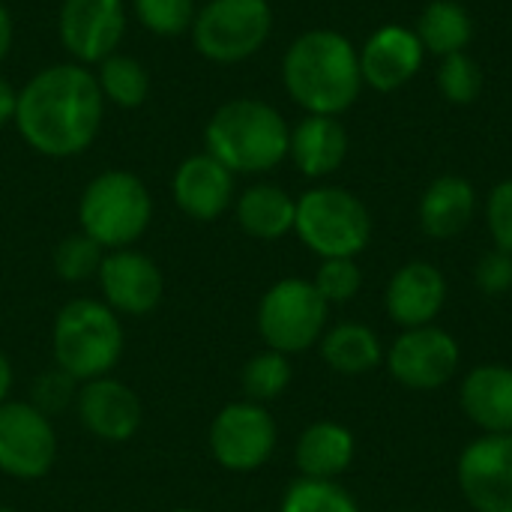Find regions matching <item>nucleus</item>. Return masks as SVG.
Instances as JSON below:
<instances>
[{"mask_svg":"<svg viewBox=\"0 0 512 512\" xmlns=\"http://www.w3.org/2000/svg\"><path fill=\"white\" fill-rule=\"evenodd\" d=\"M105 120V96L90 66L54 63L39 69L21 90L15 129L30 150L69 159L93 147Z\"/></svg>","mask_w":512,"mask_h":512,"instance_id":"nucleus-1","label":"nucleus"},{"mask_svg":"<svg viewBox=\"0 0 512 512\" xmlns=\"http://www.w3.org/2000/svg\"><path fill=\"white\" fill-rule=\"evenodd\" d=\"M282 84L306 114L339 117L363 87L360 51L336 30H306L282 57Z\"/></svg>","mask_w":512,"mask_h":512,"instance_id":"nucleus-2","label":"nucleus"},{"mask_svg":"<svg viewBox=\"0 0 512 512\" xmlns=\"http://www.w3.org/2000/svg\"><path fill=\"white\" fill-rule=\"evenodd\" d=\"M291 129L279 108L240 96L219 105L204 126V150L231 174H267L288 159Z\"/></svg>","mask_w":512,"mask_h":512,"instance_id":"nucleus-3","label":"nucleus"},{"mask_svg":"<svg viewBox=\"0 0 512 512\" xmlns=\"http://www.w3.org/2000/svg\"><path fill=\"white\" fill-rule=\"evenodd\" d=\"M54 363L78 384L114 372L123 357V324L105 300H69L51 330Z\"/></svg>","mask_w":512,"mask_h":512,"instance_id":"nucleus-4","label":"nucleus"},{"mask_svg":"<svg viewBox=\"0 0 512 512\" xmlns=\"http://www.w3.org/2000/svg\"><path fill=\"white\" fill-rule=\"evenodd\" d=\"M153 219V195L132 171L96 174L78 198V225L105 252L135 246Z\"/></svg>","mask_w":512,"mask_h":512,"instance_id":"nucleus-5","label":"nucleus"},{"mask_svg":"<svg viewBox=\"0 0 512 512\" xmlns=\"http://www.w3.org/2000/svg\"><path fill=\"white\" fill-rule=\"evenodd\" d=\"M294 231L321 261L357 258L372 240V216L354 192L342 186H315L297 198Z\"/></svg>","mask_w":512,"mask_h":512,"instance_id":"nucleus-6","label":"nucleus"},{"mask_svg":"<svg viewBox=\"0 0 512 512\" xmlns=\"http://www.w3.org/2000/svg\"><path fill=\"white\" fill-rule=\"evenodd\" d=\"M189 33L204 60L219 66L243 63L267 45L273 9L267 0H204Z\"/></svg>","mask_w":512,"mask_h":512,"instance_id":"nucleus-7","label":"nucleus"},{"mask_svg":"<svg viewBox=\"0 0 512 512\" xmlns=\"http://www.w3.org/2000/svg\"><path fill=\"white\" fill-rule=\"evenodd\" d=\"M330 303L309 279H279L258 303V333L279 354H303L327 333Z\"/></svg>","mask_w":512,"mask_h":512,"instance_id":"nucleus-8","label":"nucleus"},{"mask_svg":"<svg viewBox=\"0 0 512 512\" xmlns=\"http://www.w3.org/2000/svg\"><path fill=\"white\" fill-rule=\"evenodd\" d=\"M276 441V420L264 405L249 399L225 405L210 426V453L225 471L234 474H252L264 468L276 453Z\"/></svg>","mask_w":512,"mask_h":512,"instance_id":"nucleus-9","label":"nucleus"},{"mask_svg":"<svg viewBox=\"0 0 512 512\" xmlns=\"http://www.w3.org/2000/svg\"><path fill=\"white\" fill-rule=\"evenodd\" d=\"M126 24L123 0H63L57 12V36L63 51L72 63L90 69L120 51Z\"/></svg>","mask_w":512,"mask_h":512,"instance_id":"nucleus-10","label":"nucleus"},{"mask_svg":"<svg viewBox=\"0 0 512 512\" xmlns=\"http://www.w3.org/2000/svg\"><path fill=\"white\" fill-rule=\"evenodd\" d=\"M384 360H387L390 375L402 387L417 390V393H432L453 381L462 363V351H459V342L447 330L429 324V327L405 330L390 345Z\"/></svg>","mask_w":512,"mask_h":512,"instance_id":"nucleus-11","label":"nucleus"},{"mask_svg":"<svg viewBox=\"0 0 512 512\" xmlns=\"http://www.w3.org/2000/svg\"><path fill=\"white\" fill-rule=\"evenodd\" d=\"M57 459L51 420L30 402L0 405V474L12 480H42Z\"/></svg>","mask_w":512,"mask_h":512,"instance_id":"nucleus-12","label":"nucleus"},{"mask_svg":"<svg viewBox=\"0 0 512 512\" xmlns=\"http://www.w3.org/2000/svg\"><path fill=\"white\" fill-rule=\"evenodd\" d=\"M456 480L474 512H512V435L471 441L459 456Z\"/></svg>","mask_w":512,"mask_h":512,"instance_id":"nucleus-13","label":"nucleus"},{"mask_svg":"<svg viewBox=\"0 0 512 512\" xmlns=\"http://www.w3.org/2000/svg\"><path fill=\"white\" fill-rule=\"evenodd\" d=\"M105 303L117 315H150L165 294L159 264L138 249H111L96 273Z\"/></svg>","mask_w":512,"mask_h":512,"instance_id":"nucleus-14","label":"nucleus"},{"mask_svg":"<svg viewBox=\"0 0 512 512\" xmlns=\"http://www.w3.org/2000/svg\"><path fill=\"white\" fill-rule=\"evenodd\" d=\"M75 411H78L81 426L96 441H105V444L132 441L144 423V405H141L138 393L111 375L84 381L78 387Z\"/></svg>","mask_w":512,"mask_h":512,"instance_id":"nucleus-15","label":"nucleus"},{"mask_svg":"<svg viewBox=\"0 0 512 512\" xmlns=\"http://www.w3.org/2000/svg\"><path fill=\"white\" fill-rule=\"evenodd\" d=\"M234 177L219 159H213L207 150L186 156L174 177H171V195L183 216L195 222H213L234 207Z\"/></svg>","mask_w":512,"mask_h":512,"instance_id":"nucleus-16","label":"nucleus"},{"mask_svg":"<svg viewBox=\"0 0 512 512\" xmlns=\"http://www.w3.org/2000/svg\"><path fill=\"white\" fill-rule=\"evenodd\" d=\"M423 54L426 48L417 30L402 24L381 27L366 39L360 51L363 84H369L378 93H393L417 75V69L423 66Z\"/></svg>","mask_w":512,"mask_h":512,"instance_id":"nucleus-17","label":"nucleus"},{"mask_svg":"<svg viewBox=\"0 0 512 512\" xmlns=\"http://www.w3.org/2000/svg\"><path fill=\"white\" fill-rule=\"evenodd\" d=\"M447 303V279L429 261H408L393 273L384 291V306L390 321L402 330L429 327L444 312Z\"/></svg>","mask_w":512,"mask_h":512,"instance_id":"nucleus-18","label":"nucleus"},{"mask_svg":"<svg viewBox=\"0 0 512 512\" xmlns=\"http://www.w3.org/2000/svg\"><path fill=\"white\" fill-rule=\"evenodd\" d=\"M459 405L486 435H512V366H474L462 381Z\"/></svg>","mask_w":512,"mask_h":512,"instance_id":"nucleus-19","label":"nucleus"},{"mask_svg":"<svg viewBox=\"0 0 512 512\" xmlns=\"http://www.w3.org/2000/svg\"><path fill=\"white\" fill-rule=\"evenodd\" d=\"M288 156L300 174H306L312 180L327 177V174L339 171L348 156V132L339 123V117L306 114L291 129Z\"/></svg>","mask_w":512,"mask_h":512,"instance_id":"nucleus-20","label":"nucleus"},{"mask_svg":"<svg viewBox=\"0 0 512 512\" xmlns=\"http://www.w3.org/2000/svg\"><path fill=\"white\" fill-rule=\"evenodd\" d=\"M477 213V192L465 177L444 174L420 198V228L432 240L459 237Z\"/></svg>","mask_w":512,"mask_h":512,"instance_id":"nucleus-21","label":"nucleus"},{"mask_svg":"<svg viewBox=\"0 0 512 512\" xmlns=\"http://www.w3.org/2000/svg\"><path fill=\"white\" fill-rule=\"evenodd\" d=\"M354 453H357V444H354L351 429L333 420H321L303 429L294 447V462H297L300 477L336 480L351 468Z\"/></svg>","mask_w":512,"mask_h":512,"instance_id":"nucleus-22","label":"nucleus"},{"mask_svg":"<svg viewBox=\"0 0 512 512\" xmlns=\"http://www.w3.org/2000/svg\"><path fill=\"white\" fill-rule=\"evenodd\" d=\"M237 225L255 240H279L294 231L297 198H291L276 183H252L234 198Z\"/></svg>","mask_w":512,"mask_h":512,"instance_id":"nucleus-23","label":"nucleus"},{"mask_svg":"<svg viewBox=\"0 0 512 512\" xmlns=\"http://www.w3.org/2000/svg\"><path fill=\"white\" fill-rule=\"evenodd\" d=\"M321 357L336 375H369L384 363V345L378 333L360 321H345L321 336Z\"/></svg>","mask_w":512,"mask_h":512,"instance_id":"nucleus-24","label":"nucleus"},{"mask_svg":"<svg viewBox=\"0 0 512 512\" xmlns=\"http://www.w3.org/2000/svg\"><path fill=\"white\" fill-rule=\"evenodd\" d=\"M417 36L426 51L447 57L456 51H465V45L474 36V21L468 9L456 0H432L417 24Z\"/></svg>","mask_w":512,"mask_h":512,"instance_id":"nucleus-25","label":"nucleus"},{"mask_svg":"<svg viewBox=\"0 0 512 512\" xmlns=\"http://www.w3.org/2000/svg\"><path fill=\"white\" fill-rule=\"evenodd\" d=\"M99 90L105 96V105H117V108H141L150 96V72L147 66L123 51H114L111 57H105L96 69H93Z\"/></svg>","mask_w":512,"mask_h":512,"instance_id":"nucleus-26","label":"nucleus"},{"mask_svg":"<svg viewBox=\"0 0 512 512\" xmlns=\"http://www.w3.org/2000/svg\"><path fill=\"white\" fill-rule=\"evenodd\" d=\"M279 512H360V504L336 480L300 477L285 489Z\"/></svg>","mask_w":512,"mask_h":512,"instance_id":"nucleus-27","label":"nucleus"},{"mask_svg":"<svg viewBox=\"0 0 512 512\" xmlns=\"http://www.w3.org/2000/svg\"><path fill=\"white\" fill-rule=\"evenodd\" d=\"M240 384H243V393H246L249 402L267 405V402L279 399L291 384V360H288V354H279L273 348L255 354L243 366Z\"/></svg>","mask_w":512,"mask_h":512,"instance_id":"nucleus-28","label":"nucleus"},{"mask_svg":"<svg viewBox=\"0 0 512 512\" xmlns=\"http://www.w3.org/2000/svg\"><path fill=\"white\" fill-rule=\"evenodd\" d=\"M102 258H105V249L96 240H90L84 231H78V234H69L57 243L54 273L69 285H81V282L96 279Z\"/></svg>","mask_w":512,"mask_h":512,"instance_id":"nucleus-29","label":"nucleus"},{"mask_svg":"<svg viewBox=\"0 0 512 512\" xmlns=\"http://www.w3.org/2000/svg\"><path fill=\"white\" fill-rule=\"evenodd\" d=\"M132 12L144 30L171 39L192 30L198 0H132Z\"/></svg>","mask_w":512,"mask_h":512,"instance_id":"nucleus-30","label":"nucleus"},{"mask_svg":"<svg viewBox=\"0 0 512 512\" xmlns=\"http://www.w3.org/2000/svg\"><path fill=\"white\" fill-rule=\"evenodd\" d=\"M438 90L447 102H456V105H471L480 99L483 93V69L480 63L465 54V51H456V54H447L438 66Z\"/></svg>","mask_w":512,"mask_h":512,"instance_id":"nucleus-31","label":"nucleus"},{"mask_svg":"<svg viewBox=\"0 0 512 512\" xmlns=\"http://www.w3.org/2000/svg\"><path fill=\"white\" fill-rule=\"evenodd\" d=\"M312 285L318 294L333 306V303H348L360 294L363 288V273L354 258H324Z\"/></svg>","mask_w":512,"mask_h":512,"instance_id":"nucleus-32","label":"nucleus"},{"mask_svg":"<svg viewBox=\"0 0 512 512\" xmlns=\"http://www.w3.org/2000/svg\"><path fill=\"white\" fill-rule=\"evenodd\" d=\"M75 399H78V381L72 375H66L63 369H57V366L42 372L30 387V405L36 411H42L48 420L69 411L75 405Z\"/></svg>","mask_w":512,"mask_h":512,"instance_id":"nucleus-33","label":"nucleus"},{"mask_svg":"<svg viewBox=\"0 0 512 512\" xmlns=\"http://www.w3.org/2000/svg\"><path fill=\"white\" fill-rule=\"evenodd\" d=\"M486 222H489L495 249L512 255V180H504L492 189L486 201Z\"/></svg>","mask_w":512,"mask_h":512,"instance_id":"nucleus-34","label":"nucleus"},{"mask_svg":"<svg viewBox=\"0 0 512 512\" xmlns=\"http://www.w3.org/2000/svg\"><path fill=\"white\" fill-rule=\"evenodd\" d=\"M474 282L486 297H504L507 291H512V255L492 249L477 261L474 270Z\"/></svg>","mask_w":512,"mask_h":512,"instance_id":"nucleus-35","label":"nucleus"},{"mask_svg":"<svg viewBox=\"0 0 512 512\" xmlns=\"http://www.w3.org/2000/svg\"><path fill=\"white\" fill-rule=\"evenodd\" d=\"M15 108H18V90L0 75V129L15 123Z\"/></svg>","mask_w":512,"mask_h":512,"instance_id":"nucleus-36","label":"nucleus"},{"mask_svg":"<svg viewBox=\"0 0 512 512\" xmlns=\"http://www.w3.org/2000/svg\"><path fill=\"white\" fill-rule=\"evenodd\" d=\"M12 39H15L12 15H9V9L0 3V63L9 57V51H12Z\"/></svg>","mask_w":512,"mask_h":512,"instance_id":"nucleus-37","label":"nucleus"},{"mask_svg":"<svg viewBox=\"0 0 512 512\" xmlns=\"http://www.w3.org/2000/svg\"><path fill=\"white\" fill-rule=\"evenodd\" d=\"M12 381H15V375H12V363H9V357L0 351V405H3V402H9Z\"/></svg>","mask_w":512,"mask_h":512,"instance_id":"nucleus-38","label":"nucleus"},{"mask_svg":"<svg viewBox=\"0 0 512 512\" xmlns=\"http://www.w3.org/2000/svg\"><path fill=\"white\" fill-rule=\"evenodd\" d=\"M171 512H204V510H189V507H180V510H171Z\"/></svg>","mask_w":512,"mask_h":512,"instance_id":"nucleus-39","label":"nucleus"},{"mask_svg":"<svg viewBox=\"0 0 512 512\" xmlns=\"http://www.w3.org/2000/svg\"><path fill=\"white\" fill-rule=\"evenodd\" d=\"M0 512H18V510H12V507H0Z\"/></svg>","mask_w":512,"mask_h":512,"instance_id":"nucleus-40","label":"nucleus"},{"mask_svg":"<svg viewBox=\"0 0 512 512\" xmlns=\"http://www.w3.org/2000/svg\"><path fill=\"white\" fill-rule=\"evenodd\" d=\"M402 512H411V510H402Z\"/></svg>","mask_w":512,"mask_h":512,"instance_id":"nucleus-41","label":"nucleus"}]
</instances>
